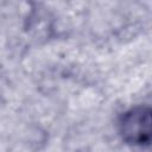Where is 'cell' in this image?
Wrapping results in <instances>:
<instances>
[{"label":"cell","mask_w":152,"mask_h":152,"mask_svg":"<svg viewBox=\"0 0 152 152\" xmlns=\"http://www.w3.org/2000/svg\"><path fill=\"white\" fill-rule=\"evenodd\" d=\"M151 113L146 106H135L121 114L118 121L119 134L122 140L134 146L150 144Z\"/></svg>","instance_id":"obj_1"}]
</instances>
